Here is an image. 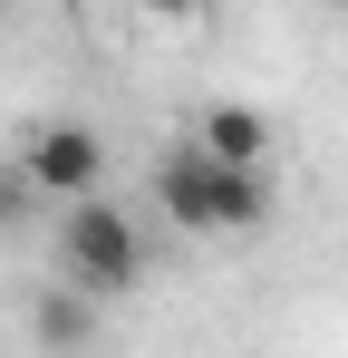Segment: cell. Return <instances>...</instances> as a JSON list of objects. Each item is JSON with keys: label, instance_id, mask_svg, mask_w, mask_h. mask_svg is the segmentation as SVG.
Wrapping results in <instances>:
<instances>
[{"label": "cell", "instance_id": "obj_1", "mask_svg": "<svg viewBox=\"0 0 348 358\" xmlns=\"http://www.w3.org/2000/svg\"><path fill=\"white\" fill-rule=\"evenodd\" d=\"M155 203L174 233H261L271 223V184L213 165L203 145H165L155 155Z\"/></svg>", "mask_w": 348, "mask_h": 358}, {"label": "cell", "instance_id": "obj_2", "mask_svg": "<svg viewBox=\"0 0 348 358\" xmlns=\"http://www.w3.org/2000/svg\"><path fill=\"white\" fill-rule=\"evenodd\" d=\"M58 291H78L87 310L97 300H126L145 281V233H136V213H116L107 194L97 203H68V223H58Z\"/></svg>", "mask_w": 348, "mask_h": 358}, {"label": "cell", "instance_id": "obj_3", "mask_svg": "<svg viewBox=\"0 0 348 358\" xmlns=\"http://www.w3.org/2000/svg\"><path fill=\"white\" fill-rule=\"evenodd\" d=\"M10 165L29 175V194L97 203V184H107V136H97V126H78V117H58V126H39V136H29Z\"/></svg>", "mask_w": 348, "mask_h": 358}, {"label": "cell", "instance_id": "obj_4", "mask_svg": "<svg viewBox=\"0 0 348 358\" xmlns=\"http://www.w3.org/2000/svg\"><path fill=\"white\" fill-rule=\"evenodd\" d=\"M194 145H203L213 165H232V175H261V155H271V117H261V107H242V97H223V107H203Z\"/></svg>", "mask_w": 348, "mask_h": 358}, {"label": "cell", "instance_id": "obj_5", "mask_svg": "<svg viewBox=\"0 0 348 358\" xmlns=\"http://www.w3.org/2000/svg\"><path fill=\"white\" fill-rule=\"evenodd\" d=\"M29 339H39L49 358H78L87 339H97V310H87L78 291H39V310H29Z\"/></svg>", "mask_w": 348, "mask_h": 358}, {"label": "cell", "instance_id": "obj_6", "mask_svg": "<svg viewBox=\"0 0 348 358\" xmlns=\"http://www.w3.org/2000/svg\"><path fill=\"white\" fill-rule=\"evenodd\" d=\"M29 203H39V194H29V175L0 155V233H20V223H29Z\"/></svg>", "mask_w": 348, "mask_h": 358}]
</instances>
